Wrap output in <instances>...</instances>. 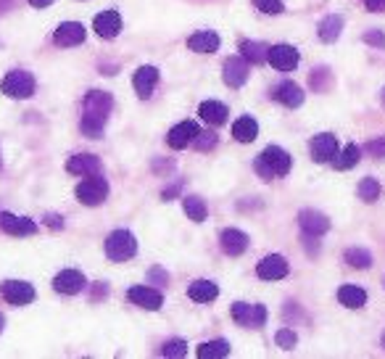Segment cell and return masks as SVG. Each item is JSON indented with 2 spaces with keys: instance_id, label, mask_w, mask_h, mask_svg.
<instances>
[{
  "instance_id": "4",
  "label": "cell",
  "mask_w": 385,
  "mask_h": 359,
  "mask_svg": "<svg viewBox=\"0 0 385 359\" xmlns=\"http://www.w3.org/2000/svg\"><path fill=\"white\" fill-rule=\"evenodd\" d=\"M0 90H3L9 98H19V101L32 98L35 96V77L24 69L9 71L6 79H3V85H0Z\"/></svg>"
},
{
  "instance_id": "42",
  "label": "cell",
  "mask_w": 385,
  "mask_h": 359,
  "mask_svg": "<svg viewBox=\"0 0 385 359\" xmlns=\"http://www.w3.org/2000/svg\"><path fill=\"white\" fill-rule=\"evenodd\" d=\"M369 11H385V0H364Z\"/></svg>"
},
{
  "instance_id": "35",
  "label": "cell",
  "mask_w": 385,
  "mask_h": 359,
  "mask_svg": "<svg viewBox=\"0 0 385 359\" xmlns=\"http://www.w3.org/2000/svg\"><path fill=\"white\" fill-rule=\"evenodd\" d=\"M161 354L164 357H185L188 354V343L183 341V338H172V341H167L164 343V349H161Z\"/></svg>"
},
{
  "instance_id": "14",
  "label": "cell",
  "mask_w": 385,
  "mask_h": 359,
  "mask_svg": "<svg viewBox=\"0 0 385 359\" xmlns=\"http://www.w3.org/2000/svg\"><path fill=\"white\" fill-rule=\"evenodd\" d=\"M53 43L61 45V48H71V45L85 43V26L79 24V21H63L53 32Z\"/></svg>"
},
{
  "instance_id": "13",
  "label": "cell",
  "mask_w": 385,
  "mask_h": 359,
  "mask_svg": "<svg viewBox=\"0 0 385 359\" xmlns=\"http://www.w3.org/2000/svg\"><path fill=\"white\" fill-rule=\"evenodd\" d=\"M85 275L79 270H63L58 272L56 278H53V288L58 290V293H63V296H74V293H79V290L85 288Z\"/></svg>"
},
{
  "instance_id": "45",
  "label": "cell",
  "mask_w": 385,
  "mask_h": 359,
  "mask_svg": "<svg viewBox=\"0 0 385 359\" xmlns=\"http://www.w3.org/2000/svg\"><path fill=\"white\" fill-rule=\"evenodd\" d=\"M29 3H32L35 9H45V6H51L53 0H29Z\"/></svg>"
},
{
  "instance_id": "6",
  "label": "cell",
  "mask_w": 385,
  "mask_h": 359,
  "mask_svg": "<svg viewBox=\"0 0 385 359\" xmlns=\"http://www.w3.org/2000/svg\"><path fill=\"white\" fill-rule=\"evenodd\" d=\"M230 315L235 320L237 325H243V328H262L267 323V307L264 304H243V301H235L232 309H230Z\"/></svg>"
},
{
  "instance_id": "43",
  "label": "cell",
  "mask_w": 385,
  "mask_h": 359,
  "mask_svg": "<svg viewBox=\"0 0 385 359\" xmlns=\"http://www.w3.org/2000/svg\"><path fill=\"white\" fill-rule=\"evenodd\" d=\"M177 193H180V183L172 185V188H167V191H164V201H172V196H177Z\"/></svg>"
},
{
  "instance_id": "2",
  "label": "cell",
  "mask_w": 385,
  "mask_h": 359,
  "mask_svg": "<svg viewBox=\"0 0 385 359\" xmlns=\"http://www.w3.org/2000/svg\"><path fill=\"white\" fill-rule=\"evenodd\" d=\"M254 172L262 180H274V177H282L290 172V156L288 151L277 148V146H270L264 148V153H259L254 161Z\"/></svg>"
},
{
  "instance_id": "32",
  "label": "cell",
  "mask_w": 385,
  "mask_h": 359,
  "mask_svg": "<svg viewBox=\"0 0 385 359\" xmlns=\"http://www.w3.org/2000/svg\"><path fill=\"white\" fill-rule=\"evenodd\" d=\"M227 354H230V343L222 341V338L198 346V357L201 359H219V357H227Z\"/></svg>"
},
{
  "instance_id": "46",
  "label": "cell",
  "mask_w": 385,
  "mask_h": 359,
  "mask_svg": "<svg viewBox=\"0 0 385 359\" xmlns=\"http://www.w3.org/2000/svg\"><path fill=\"white\" fill-rule=\"evenodd\" d=\"M3 323H6V320H3V315H0V330H3Z\"/></svg>"
},
{
  "instance_id": "21",
  "label": "cell",
  "mask_w": 385,
  "mask_h": 359,
  "mask_svg": "<svg viewBox=\"0 0 385 359\" xmlns=\"http://www.w3.org/2000/svg\"><path fill=\"white\" fill-rule=\"evenodd\" d=\"M156 82H158L156 66H140V69L135 71V77H132V85H135V90H138L140 98H148L150 90L156 88Z\"/></svg>"
},
{
  "instance_id": "23",
  "label": "cell",
  "mask_w": 385,
  "mask_h": 359,
  "mask_svg": "<svg viewBox=\"0 0 385 359\" xmlns=\"http://www.w3.org/2000/svg\"><path fill=\"white\" fill-rule=\"evenodd\" d=\"M188 296H190L192 301H198V304H209V301H214V298L219 296V288H217V283H211V280H195L190 283Z\"/></svg>"
},
{
  "instance_id": "40",
  "label": "cell",
  "mask_w": 385,
  "mask_h": 359,
  "mask_svg": "<svg viewBox=\"0 0 385 359\" xmlns=\"http://www.w3.org/2000/svg\"><path fill=\"white\" fill-rule=\"evenodd\" d=\"M364 43L367 45H375V48H385V35L383 32H367V35H364Z\"/></svg>"
},
{
  "instance_id": "27",
  "label": "cell",
  "mask_w": 385,
  "mask_h": 359,
  "mask_svg": "<svg viewBox=\"0 0 385 359\" xmlns=\"http://www.w3.org/2000/svg\"><path fill=\"white\" fill-rule=\"evenodd\" d=\"M232 135H235V141L240 143H251L256 141V135H259V124H256V119H251V116H240V119L232 124Z\"/></svg>"
},
{
  "instance_id": "22",
  "label": "cell",
  "mask_w": 385,
  "mask_h": 359,
  "mask_svg": "<svg viewBox=\"0 0 385 359\" xmlns=\"http://www.w3.org/2000/svg\"><path fill=\"white\" fill-rule=\"evenodd\" d=\"M222 248H225V254H230V256H240V254H245V248H248V236L245 233H240V230H225L222 233Z\"/></svg>"
},
{
  "instance_id": "28",
  "label": "cell",
  "mask_w": 385,
  "mask_h": 359,
  "mask_svg": "<svg viewBox=\"0 0 385 359\" xmlns=\"http://www.w3.org/2000/svg\"><path fill=\"white\" fill-rule=\"evenodd\" d=\"M267 53H270V48L264 43H256V40H243L240 43V56L248 64H264L267 61Z\"/></svg>"
},
{
  "instance_id": "18",
  "label": "cell",
  "mask_w": 385,
  "mask_h": 359,
  "mask_svg": "<svg viewBox=\"0 0 385 359\" xmlns=\"http://www.w3.org/2000/svg\"><path fill=\"white\" fill-rule=\"evenodd\" d=\"M335 153H338V141L335 135H317L312 141V158L317 164H324V161H333Z\"/></svg>"
},
{
  "instance_id": "38",
  "label": "cell",
  "mask_w": 385,
  "mask_h": 359,
  "mask_svg": "<svg viewBox=\"0 0 385 359\" xmlns=\"http://www.w3.org/2000/svg\"><path fill=\"white\" fill-rule=\"evenodd\" d=\"M367 153L369 156H375V158H385V138H380V141H369Z\"/></svg>"
},
{
  "instance_id": "47",
  "label": "cell",
  "mask_w": 385,
  "mask_h": 359,
  "mask_svg": "<svg viewBox=\"0 0 385 359\" xmlns=\"http://www.w3.org/2000/svg\"><path fill=\"white\" fill-rule=\"evenodd\" d=\"M383 349H385V333H383Z\"/></svg>"
},
{
  "instance_id": "1",
  "label": "cell",
  "mask_w": 385,
  "mask_h": 359,
  "mask_svg": "<svg viewBox=\"0 0 385 359\" xmlns=\"http://www.w3.org/2000/svg\"><path fill=\"white\" fill-rule=\"evenodd\" d=\"M111 108H114L111 93H106V90H90L88 96H85V103H82V122H79L82 132L88 138H101Z\"/></svg>"
},
{
  "instance_id": "3",
  "label": "cell",
  "mask_w": 385,
  "mask_h": 359,
  "mask_svg": "<svg viewBox=\"0 0 385 359\" xmlns=\"http://www.w3.org/2000/svg\"><path fill=\"white\" fill-rule=\"evenodd\" d=\"M135 254H138V241L130 230H114L106 238V256L111 262H127Z\"/></svg>"
},
{
  "instance_id": "36",
  "label": "cell",
  "mask_w": 385,
  "mask_h": 359,
  "mask_svg": "<svg viewBox=\"0 0 385 359\" xmlns=\"http://www.w3.org/2000/svg\"><path fill=\"white\" fill-rule=\"evenodd\" d=\"M274 343H277L280 349H293L298 343V335L293 333V330H288V328H282V330H277V335H274Z\"/></svg>"
},
{
  "instance_id": "8",
  "label": "cell",
  "mask_w": 385,
  "mask_h": 359,
  "mask_svg": "<svg viewBox=\"0 0 385 359\" xmlns=\"http://www.w3.org/2000/svg\"><path fill=\"white\" fill-rule=\"evenodd\" d=\"M267 61L277 71H293L298 66V51L293 45H272L267 53Z\"/></svg>"
},
{
  "instance_id": "37",
  "label": "cell",
  "mask_w": 385,
  "mask_h": 359,
  "mask_svg": "<svg viewBox=\"0 0 385 359\" xmlns=\"http://www.w3.org/2000/svg\"><path fill=\"white\" fill-rule=\"evenodd\" d=\"M256 9L264 11V14H280L282 11V3L280 0H251Z\"/></svg>"
},
{
  "instance_id": "16",
  "label": "cell",
  "mask_w": 385,
  "mask_h": 359,
  "mask_svg": "<svg viewBox=\"0 0 385 359\" xmlns=\"http://www.w3.org/2000/svg\"><path fill=\"white\" fill-rule=\"evenodd\" d=\"M66 172H69V175H82V177L98 175V172H101V158L93 156V153H77V156H71L69 161H66Z\"/></svg>"
},
{
  "instance_id": "24",
  "label": "cell",
  "mask_w": 385,
  "mask_h": 359,
  "mask_svg": "<svg viewBox=\"0 0 385 359\" xmlns=\"http://www.w3.org/2000/svg\"><path fill=\"white\" fill-rule=\"evenodd\" d=\"M198 114L209 124H222V122H227V106L219 103V101H203V103L198 106Z\"/></svg>"
},
{
  "instance_id": "41",
  "label": "cell",
  "mask_w": 385,
  "mask_h": 359,
  "mask_svg": "<svg viewBox=\"0 0 385 359\" xmlns=\"http://www.w3.org/2000/svg\"><path fill=\"white\" fill-rule=\"evenodd\" d=\"M148 280H161V283H167L169 278H167V272L161 270V267H153V270L148 272Z\"/></svg>"
},
{
  "instance_id": "39",
  "label": "cell",
  "mask_w": 385,
  "mask_h": 359,
  "mask_svg": "<svg viewBox=\"0 0 385 359\" xmlns=\"http://www.w3.org/2000/svg\"><path fill=\"white\" fill-rule=\"evenodd\" d=\"M214 141H217L214 132H198V138H195V143H198V148L201 151H209L211 146H214Z\"/></svg>"
},
{
  "instance_id": "19",
  "label": "cell",
  "mask_w": 385,
  "mask_h": 359,
  "mask_svg": "<svg viewBox=\"0 0 385 359\" xmlns=\"http://www.w3.org/2000/svg\"><path fill=\"white\" fill-rule=\"evenodd\" d=\"M93 26H96V32L103 37V40H111V37H116L122 32V16H119L116 11H103V14L96 16Z\"/></svg>"
},
{
  "instance_id": "12",
  "label": "cell",
  "mask_w": 385,
  "mask_h": 359,
  "mask_svg": "<svg viewBox=\"0 0 385 359\" xmlns=\"http://www.w3.org/2000/svg\"><path fill=\"white\" fill-rule=\"evenodd\" d=\"M288 259L280 254H270L267 259H262L259 262V267H256V272H259V278L262 280H282L285 275H288Z\"/></svg>"
},
{
  "instance_id": "9",
  "label": "cell",
  "mask_w": 385,
  "mask_h": 359,
  "mask_svg": "<svg viewBox=\"0 0 385 359\" xmlns=\"http://www.w3.org/2000/svg\"><path fill=\"white\" fill-rule=\"evenodd\" d=\"M298 225H301V230H304V236H324L327 230H330V219L324 217L322 211L317 209H304L301 214H298Z\"/></svg>"
},
{
  "instance_id": "26",
  "label": "cell",
  "mask_w": 385,
  "mask_h": 359,
  "mask_svg": "<svg viewBox=\"0 0 385 359\" xmlns=\"http://www.w3.org/2000/svg\"><path fill=\"white\" fill-rule=\"evenodd\" d=\"M188 48L195 53H214L219 48V35L217 32H198L188 40Z\"/></svg>"
},
{
  "instance_id": "25",
  "label": "cell",
  "mask_w": 385,
  "mask_h": 359,
  "mask_svg": "<svg viewBox=\"0 0 385 359\" xmlns=\"http://www.w3.org/2000/svg\"><path fill=\"white\" fill-rule=\"evenodd\" d=\"M338 301L349 309H361L367 304V293H364V288H356V285H343L338 290Z\"/></svg>"
},
{
  "instance_id": "34",
  "label": "cell",
  "mask_w": 385,
  "mask_h": 359,
  "mask_svg": "<svg viewBox=\"0 0 385 359\" xmlns=\"http://www.w3.org/2000/svg\"><path fill=\"white\" fill-rule=\"evenodd\" d=\"M356 193H359V198L364 203H375L377 198H380V185H377L372 177H364L359 183V188H356Z\"/></svg>"
},
{
  "instance_id": "31",
  "label": "cell",
  "mask_w": 385,
  "mask_h": 359,
  "mask_svg": "<svg viewBox=\"0 0 385 359\" xmlns=\"http://www.w3.org/2000/svg\"><path fill=\"white\" fill-rule=\"evenodd\" d=\"M185 214H188L192 222H203V219L209 217V209H206L203 198H198V196H188V198H185Z\"/></svg>"
},
{
  "instance_id": "15",
  "label": "cell",
  "mask_w": 385,
  "mask_h": 359,
  "mask_svg": "<svg viewBox=\"0 0 385 359\" xmlns=\"http://www.w3.org/2000/svg\"><path fill=\"white\" fill-rule=\"evenodd\" d=\"M198 132L201 130H198V124L195 122H180L177 127H172L167 135L169 148L180 151V148H185V146H190V143L198 138Z\"/></svg>"
},
{
  "instance_id": "30",
  "label": "cell",
  "mask_w": 385,
  "mask_h": 359,
  "mask_svg": "<svg viewBox=\"0 0 385 359\" xmlns=\"http://www.w3.org/2000/svg\"><path fill=\"white\" fill-rule=\"evenodd\" d=\"M359 146H346L343 151H338L333 158V167L335 169H351V167H356V161H359Z\"/></svg>"
},
{
  "instance_id": "33",
  "label": "cell",
  "mask_w": 385,
  "mask_h": 359,
  "mask_svg": "<svg viewBox=\"0 0 385 359\" xmlns=\"http://www.w3.org/2000/svg\"><path fill=\"white\" fill-rule=\"evenodd\" d=\"M343 259H346L351 267H356V270H369V267H372V254L364 251V248H346Z\"/></svg>"
},
{
  "instance_id": "29",
  "label": "cell",
  "mask_w": 385,
  "mask_h": 359,
  "mask_svg": "<svg viewBox=\"0 0 385 359\" xmlns=\"http://www.w3.org/2000/svg\"><path fill=\"white\" fill-rule=\"evenodd\" d=\"M341 29H343L341 16H324L322 21H319V40H322V43H335V40L341 37Z\"/></svg>"
},
{
  "instance_id": "7",
  "label": "cell",
  "mask_w": 385,
  "mask_h": 359,
  "mask_svg": "<svg viewBox=\"0 0 385 359\" xmlns=\"http://www.w3.org/2000/svg\"><path fill=\"white\" fill-rule=\"evenodd\" d=\"M0 293L3 298L14 304V307H26V304H32L35 301V288L24 280H6L0 285Z\"/></svg>"
},
{
  "instance_id": "17",
  "label": "cell",
  "mask_w": 385,
  "mask_h": 359,
  "mask_svg": "<svg viewBox=\"0 0 385 359\" xmlns=\"http://www.w3.org/2000/svg\"><path fill=\"white\" fill-rule=\"evenodd\" d=\"M225 82L230 88H240V85L248 82V61L243 56H232V59L225 61Z\"/></svg>"
},
{
  "instance_id": "10",
  "label": "cell",
  "mask_w": 385,
  "mask_h": 359,
  "mask_svg": "<svg viewBox=\"0 0 385 359\" xmlns=\"http://www.w3.org/2000/svg\"><path fill=\"white\" fill-rule=\"evenodd\" d=\"M127 298H130L132 304L148 309V312H158V309L164 307V296H161L158 290L148 288V285H135V288H130L127 290Z\"/></svg>"
},
{
  "instance_id": "11",
  "label": "cell",
  "mask_w": 385,
  "mask_h": 359,
  "mask_svg": "<svg viewBox=\"0 0 385 359\" xmlns=\"http://www.w3.org/2000/svg\"><path fill=\"white\" fill-rule=\"evenodd\" d=\"M0 230H6L9 236L24 238V236H35L37 225L26 217H16V214H11V211H0Z\"/></svg>"
},
{
  "instance_id": "5",
  "label": "cell",
  "mask_w": 385,
  "mask_h": 359,
  "mask_svg": "<svg viewBox=\"0 0 385 359\" xmlns=\"http://www.w3.org/2000/svg\"><path fill=\"white\" fill-rule=\"evenodd\" d=\"M106 198H108V183L103 177L90 175L88 180H82L77 185V201L85 203V206H101Z\"/></svg>"
},
{
  "instance_id": "44",
  "label": "cell",
  "mask_w": 385,
  "mask_h": 359,
  "mask_svg": "<svg viewBox=\"0 0 385 359\" xmlns=\"http://www.w3.org/2000/svg\"><path fill=\"white\" fill-rule=\"evenodd\" d=\"M48 225H51V228H63V222H61V217H56V214H53V217H48Z\"/></svg>"
},
{
  "instance_id": "20",
  "label": "cell",
  "mask_w": 385,
  "mask_h": 359,
  "mask_svg": "<svg viewBox=\"0 0 385 359\" xmlns=\"http://www.w3.org/2000/svg\"><path fill=\"white\" fill-rule=\"evenodd\" d=\"M272 98H274L277 103L288 106V108H298V106L304 103V90L298 88L296 82H282V85L274 88Z\"/></svg>"
}]
</instances>
